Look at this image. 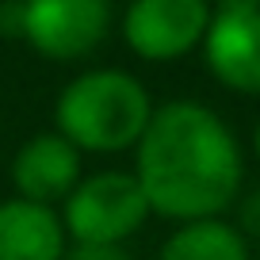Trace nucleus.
Segmentation results:
<instances>
[{"label": "nucleus", "instance_id": "1", "mask_svg": "<svg viewBox=\"0 0 260 260\" xmlns=\"http://www.w3.org/2000/svg\"><path fill=\"white\" fill-rule=\"evenodd\" d=\"M134 176L153 214L169 222L218 218L237 203L245 153L230 122L199 100H169L134 146Z\"/></svg>", "mask_w": 260, "mask_h": 260}, {"label": "nucleus", "instance_id": "2", "mask_svg": "<svg viewBox=\"0 0 260 260\" xmlns=\"http://www.w3.org/2000/svg\"><path fill=\"white\" fill-rule=\"evenodd\" d=\"M153 119L146 84L126 69H88L57 92L54 130L81 153H122L134 149Z\"/></svg>", "mask_w": 260, "mask_h": 260}, {"label": "nucleus", "instance_id": "3", "mask_svg": "<svg viewBox=\"0 0 260 260\" xmlns=\"http://www.w3.org/2000/svg\"><path fill=\"white\" fill-rule=\"evenodd\" d=\"M149 203L134 172H96L65 195L61 226L69 241L81 245H122L149 218Z\"/></svg>", "mask_w": 260, "mask_h": 260}, {"label": "nucleus", "instance_id": "4", "mask_svg": "<svg viewBox=\"0 0 260 260\" xmlns=\"http://www.w3.org/2000/svg\"><path fill=\"white\" fill-rule=\"evenodd\" d=\"M12 31L46 61H81L111 35V0H16Z\"/></svg>", "mask_w": 260, "mask_h": 260}, {"label": "nucleus", "instance_id": "5", "mask_svg": "<svg viewBox=\"0 0 260 260\" xmlns=\"http://www.w3.org/2000/svg\"><path fill=\"white\" fill-rule=\"evenodd\" d=\"M211 16V0H130L119 27L134 57L165 65L203 46Z\"/></svg>", "mask_w": 260, "mask_h": 260}, {"label": "nucleus", "instance_id": "6", "mask_svg": "<svg viewBox=\"0 0 260 260\" xmlns=\"http://www.w3.org/2000/svg\"><path fill=\"white\" fill-rule=\"evenodd\" d=\"M199 50L222 88L237 96H260V8L214 12Z\"/></svg>", "mask_w": 260, "mask_h": 260}, {"label": "nucleus", "instance_id": "7", "mask_svg": "<svg viewBox=\"0 0 260 260\" xmlns=\"http://www.w3.org/2000/svg\"><path fill=\"white\" fill-rule=\"evenodd\" d=\"M81 165L84 153L65 134L42 130L27 138L12 157V187L19 199H31L42 207L65 203V195L81 184Z\"/></svg>", "mask_w": 260, "mask_h": 260}, {"label": "nucleus", "instance_id": "8", "mask_svg": "<svg viewBox=\"0 0 260 260\" xmlns=\"http://www.w3.org/2000/svg\"><path fill=\"white\" fill-rule=\"evenodd\" d=\"M65 249L69 237L54 207L19 195L0 203V260H65Z\"/></svg>", "mask_w": 260, "mask_h": 260}, {"label": "nucleus", "instance_id": "9", "mask_svg": "<svg viewBox=\"0 0 260 260\" xmlns=\"http://www.w3.org/2000/svg\"><path fill=\"white\" fill-rule=\"evenodd\" d=\"M157 260H252V252L237 222H226L218 214V218L180 222L165 237Z\"/></svg>", "mask_w": 260, "mask_h": 260}, {"label": "nucleus", "instance_id": "10", "mask_svg": "<svg viewBox=\"0 0 260 260\" xmlns=\"http://www.w3.org/2000/svg\"><path fill=\"white\" fill-rule=\"evenodd\" d=\"M237 230L245 234V241H260V187L237 203Z\"/></svg>", "mask_w": 260, "mask_h": 260}, {"label": "nucleus", "instance_id": "11", "mask_svg": "<svg viewBox=\"0 0 260 260\" xmlns=\"http://www.w3.org/2000/svg\"><path fill=\"white\" fill-rule=\"evenodd\" d=\"M65 260H130V252L122 245H81V241H73L65 249Z\"/></svg>", "mask_w": 260, "mask_h": 260}, {"label": "nucleus", "instance_id": "12", "mask_svg": "<svg viewBox=\"0 0 260 260\" xmlns=\"http://www.w3.org/2000/svg\"><path fill=\"white\" fill-rule=\"evenodd\" d=\"M214 12H252L260 8V0H211Z\"/></svg>", "mask_w": 260, "mask_h": 260}, {"label": "nucleus", "instance_id": "13", "mask_svg": "<svg viewBox=\"0 0 260 260\" xmlns=\"http://www.w3.org/2000/svg\"><path fill=\"white\" fill-rule=\"evenodd\" d=\"M252 153H256V161H260V122H256V130H252Z\"/></svg>", "mask_w": 260, "mask_h": 260}, {"label": "nucleus", "instance_id": "14", "mask_svg": "<svg viewBox=\"0 0 260 260\" xmlns=\"http://www.w3.org/2000/svg\"><path fill=\"white\" fill-rule=\"evenodd\" d=\"M111 4H115V0H111ZM122 4H130V0H122Z\"/></svg>", "mask_w": 260, "mask_h": 260}, {"label": "nucleus", "instance_id": "15", "mask_svg": "<svg viewBox=\"0 0 260 260\" xmlns=\"http://www.w3.org/2000/svg\"><path fill=\"white\" fill-rule=\"evenodd\" d=\"M256 260H260V256H256Z\"/></svg>", "mask_w": 260, "mask_h": 260}]
</instances>
